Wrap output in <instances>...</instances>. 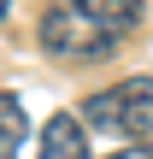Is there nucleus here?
Returning <instances> with one entry per match:
<instances>
[{"label": "nucleus", "instance_id": "obj_4", "mask_svg": "<svg viewBox=\"0 0 153 159\" xmlns=\"http://www.w3.org/2000/svg\"><path fill=\"white\" fill-rule=\"evenodd\" d=\"M24 136H29V118H24V100H18V94H0V159H18V148H24Z\"/></svg>", "mask_w": 153, "mask_h": 159}, {"label": "nucleus", "instance_id": "obj_6", "mask_svg": "<svg viewBox=\"0 0 153 159\" xmlns=\"http://www.w3.org/2000/svg\"><path fill=\"white\" fill-rule=\"evenodd\" d=\"M6 18H12V0H0V24H6Z\"/></svg>", "mask_w": 153, "mask_h": 159}, {"label": "nucleus", "instance_id": "obj_1", "mask_svg": "<svg viewBox=\"0 0 153 159\" xmlns=\"http://www.w3.org/2000/svg\"><path fill=\"white\" fill-rule=\"evenodd\" d=\"M147 18V0H53L35 24V41L59 65H100L112 59Z\"/></svg>", "mask_w": 153, "mask_h": 159}, {"label": "nucleus", "instance_id": "obj_3", "mask_svg": "<svg viewBox=\"0 0 153 159\" xmlns=\"http://www.w3.org/2000/svg\"><path fill=\"white\" fill-rule=\"evenodd\" d=\"M35 159H88V124L77 112H53L41 124V148Z\"/></svg>", "mask_w": 153, "mask_h": 159}, {"label": "nucleus", "instance_id": "obj_2", "mask_svg": "<svg viewBox=\"0 0 153 159\" xmlns=\"http://www.w3.org/2000/svg\"><path fill=\"white\" fill-rule=\"evenodd\" d=\"M83 124L100 130V136H130V142H142L153 130V77H124V83L88 94V100H83Z\"/></svg>", "mask_w": 153, "mask_h": 159}, {"label": "nucleus", "instance_id": "obj_5", "mask_svg": "<svg viewBox=\"0 0 153 159\" xmlns=\"http://www.w3.org/2000/svg\"><path fill=\"white\" fill-rule=\"evenodd\" d=\"M106 159H153V142L142 136V142H130V148H118V153H106Z\"/></svg>", "mask_w": 153, "mask_h": 159}]
</instances>
